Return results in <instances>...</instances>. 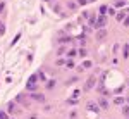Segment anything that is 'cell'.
<instances>
[{
	"mask_svg": "<svg viewBox=\"0 0 129 119\" xmlns=\"http://www.w3.org/2000/svg\"><path fill=\"white\" fill-rule=\"evenodd\" d=\"M36 81H38V76H36V74H33L31 78L28 79V85H26L28 91H36V90H38V85H36Z\"/></svg>",
	"mask_w": 129,
	"mask_h": 119,
	"instance_id": "6da1fadb",
	"label": "cell"
},
{
	"mask_svg": "<svg viewBox=\"0 0 129 119\" xmlns=\"http://www.w3.org/2000/svg\"><path fill=\"white\" fill-rule=\"evenodd\" d=\"M95 83H97V78H95V76H90L88 81H86V85H84V91H90V90L95 86Z\"/></svg>",
	"mask_w": 129,
	"mask_h": 119,
	"instance_id": "7a4b0ae2",
	"label": "cell"
},
{
	"mask_svg": "<svg viewBox=\"0 0 129 119\" xmlns=\"http://www.w3.org/2000/svg\"><path fill=\"white\" fill-rule=\"evenodd\" d=\"M105 24H107V17H105V16H100L97 21H95V26H93V28H103Z\"/></svg>",
	"mask_w": 129,
	"mask_h": 119,
	"instance_id": "3957f363",
	"label": "cell"
},
{
	"mask_svg": "<svg viewBox=\"0 0 129 119\" xmlns=\"http://www.w3.org/2000/svg\"><path fill=\"white\" fill-rule=\"evenodd\" d=\"M16 102H19V104H23V105H26V107H29V102H28V100H26V97H24V95H23V93H21V95H17V97H16Z\"/></svg>",
	"mask_w": 129,
	"mask_h": 119,
	"instance_id": "277c9868",
	"label": "cell"
},
{
	"mask_svg": "<svg viewBox=\"0 0 129 119\" xmlns=\"http://www.w3.org/2000/svg\"><path fill=\"white\" fill-rule=\"evenodd\" d=\"M31 98L36 100V102H45V95H43V93H41V95H40V93H33Z\"/></svg>",
	"mask_w": 129,
	"mask_h": 119,
	"instance_id": "5b68a950",
	"label": "cell"
},
{
	"mask_svg": "<svg viewBox=\"0 0 129 119\" xmlns=\"http://www.w3.org/2000/svg\"><path fill=\"white\" fill-rule=\"evenodd\" d=\"M88 111H93V112H98L100 109H98V105L95 102H88Z\"/></svg>",
	"mask_w": 129,
	"mask_h": 119,
	"instance_id": "8992f818",
	"label": "cell"
},
{
	"mask_svg": "<svg viewBox=\"0 0 129 119\" xmlns=\"http://www.w3.org/2000/svg\"><path fill=\"white\" fill-rule=\"evenodd\" d=\"M9 112H14V114H19L21 111L16 107V104H9Z\"/></svg>",
	"mask_w": 129,
	"mask_h": 119,
	"instance_id": "52a82bcc",
	"label": "cell"
},
{
	"mask_svg": "<svg viewBox=\"0 0 129 119\" xmlns=\"http://www.w3.org/2000/svg\"><path fill=\"white\" fill-rule=\"evenodd\" d=\"M100 105H102V109H108V102L105 98H100Z\"/></svg>",
	"mask_w": 129,
	"mask_h": 119,
	"instance_id": "ba28073f",
	"label": "cell"
},
{
	"mask_svg": "<svg viewBox=\"0 0 129 119\" xmlns=\"http://www.w3.org/2000/svg\"><path fill=\"white\" fill-rule=\"evenodd\" d=\"M105 36H107V33H105V30H100V31H98V33H97V38H100V40H102V38H105Z\"/></svg>",
	"mask_w": 129,
	"mask_h": 119,
	"instance_id": "9c48e42d",
	"label": "cell"
},
{
	"mask_svg": "<svg viewBox=\"0 0 129 119\" xmlns=\"http://www.w3.org/2000/svg\"><path fill=\"white\" fill-rule=\"evenodd\" d=\"M107 10H108V5H102V7H100V14H102V16H105Z\"/></svg>",
	"mask_w": 129,
	"mask_h": 119,
	"instance_id": "30bf717a",
	"label": "cell"
},
{
	"mask_svg": "<svg viewBox=\"0 0 129 119\" xmlns=\"http://www.w3.org/2000/svg\"><path fill=\"white\" fill-rule=\"evenodd\" d=\"M77 54H79L81 57H86V55H88V50H86V48H79V50H77Z\"/></svg>",
	"mask_w": 129,
	"mask_h": 119,
	"instance_id": "8fae6325",
	"label": "cell"
},
{
	"mask_svg": "<svg viewBox=\"0 0 129 119\" xmlns=\"http://www.w3.org/2000/svg\"><path fill=\"white\" fill-rule=\"evenodd\" d=\"M76 54H77V50H69V52H67V57H69V59H72Z\"/></svg>",
	"mask_w": 129,
	"mask_h": 119,
	"instance_id": "7c38bea8",
	"label": "cell"
},
{
	"mask_svg": "<svg viewBox=\"0 0 129 119\" xmlns=\"http://www.w3.org/2000/svg\"><path fill=\"white\" fill-rule=\"evenodd\" d=\"M53 86H55V79H52V81L47 83V88H53Z\"/></svg>",
	"mask_w": 129,
	"mask_h": 119,
	"instance_id": "4fadbf2b",
	"label": "cell"
},
{
	"mask_svg": "<svg viewBox=\"0 0 129 119\" xmlns=\"http://www.w3.org/2000/svg\"><path fill=\"white\" fill-rule=\"evenodd\" d=\"M67 7H69L71 10H74V9H76V3H74V2H69V3H67Z\"/></svg>",
	"mask_w": 129,
	"mask_h": 119,
	"instance_id": "5bb4252c",
	"label": "cell"
},
{
	"mask_svg": "<svg viewBox=\"0 0 129 119\" xmlns=\"http://www.w3.org/2000/svg\"><path fill=\"white\" fill-rule=\"evenodd\" d=\"M117 21H124V12H119L117 14Z\"/></svg>",
	"mask_w": 129,
	"mask_h": 119,
	"instance_id": "9a60e30c",
	"label": "cell"
},
{
	"mask_svg": "<svg viewBox=\"0 0 129 119\" xmlns=\"http://www.w3.org/2000/svg\"><path fill=\"white\" fill-rule=\"evenodd\" d=\"M128 55H129V43L124 47V57H128Z\"/></svg>",
	"mask_w": 129,
	"mask_h": 119,
	"instance_id": "2e32d148",
	"label": "cell"
},
{
	"mask_svg": "<svg viewBox=\"0 0 129 119\" xmlns=\"http://www.w3.org/2000/svg\"><path fill=\"white\" fill-rule=\"evenodd\" d=\"M59 41H60V43H67V41H71V38H69V36H64V38L59 40Z\"/></svg>",
	"mask_w": 129,
	"mask_h": 119,
	"instance_id": "e0dca14e",
	"label": "cell"
},
{
	"mask_svg": "<svg viewBox=\"0 0 129 119\" xmlns=\"http://www.w3.org/2000/svg\"><path fill=\"white\" fill-rule=\"evenodd\" d=\"M65 66H67V67H74V62H72V60H71V59H69V60H67V62H65Z\"/></svg>",
	"mask_w": 129,
	"mask_h": 119,
	"instance_id": "ac0fdd59",
	"label": "cell"
},
{
	"mask_svg": "<svg viewBox=\"0 0 129 119\" xmlns=\"http://www.w3.org/2000/svg\"><path fill=\"white\" fill-rule=\"evenodd\" d=\"M36 76H40V79H41V81H45V74H43V73H41V71H40V73H38V74H36Z\"/></svg>",
	"mask_w": 129,
	"mask_h": 119,
	"instance_id": "d6986e66",
	"label": "cell"
},
{
	"mask_svg": "<svg viewBox=\"0 0 129 119\" xmlns=\"http://www.w3.org/2000/svg\"><path fill=\"white\" fill-rule=\"evenodd\" d=\"M115 5H117V7H122V5H124V0H117Z\"/></svg>",
	"mask_w": 129,
	"mask_h": 119,
	"instance_id": "ffe728a7",
	"label": "cell"
},
{
	"mask_svg": "<svg viewBox=\"0 0 129 119\" xmlns=\"http://www.w3.org/2000/svg\"><path fill=\"white\" fill-rule=\"evenodd\" d=\"M107 12H108L110 16H114V14H115V10H114V7H108V10H107Z\"/></svg>",
	"mask_w": 129,
	"mask_h": 119,
	"instance_id": "44dd1931",
	"label": "cell"
},
{
	"mask_svg": "<svg viewBox=\"0 0 129 119\" xmlns=\"http://www.w3.org/2000/svg\"><path fill=\"white\" fill-rule=\"evenodd\" d=\"M0 119H9V118H7V114H5V112H2V111H0Z\"/></svg>",
	"mask_w": 129,
	"mask_h": 119,
	"instance_id": "7402d4cb",
	"label": "cell"
},
{
	"mask_svg": "<svg viewBox=\"0 0 129 119\" xmlns=\"http://www.w3.org/2000/svg\"><path fill=\"white\" fill-rule=\"evenodd\" d=\"M83 64H84V67H91V62H90V60H84Z\"/></svg>",
	"mask_w": 129,
	"mask_h": 119,
	"instance_id": "603a6c76",
	"label": "cell"
},
{
	"mask_svg": "<svg viewBox=\"0 0 129 119\" xmlns=\"http://www.w3.org/2000/svg\"><path fill=\"white\" fill-rule=\"evenodd\" d=\"M114 102H115V104H124V98H115Z\"/></svg>",
	"mask_w": 129,
	"mask_h": 119,
	"instance_id": "cb8c5ba5",
	"label": "cell"
},
{
	"mask_svg": "<svg viewBox=\"0 0 129 119\" xmlns=\"http://www.w3.org/2000/svg\"><path fill=\"white\" fill-rule=\"evenodd\" d=\"M122 112H124V116H129V107H124V111H122Z\"/></svg>",
	"mask_w": 129,
	"mask_h": 119,
	"instance_id": "d4e9b609",
	"label": "cell"
},
{
	"mask_svg": "<svg viewBox=\"0 0 129 119\" xmlns=\"http://www.w3.org/2000/svg\"><path fill=\"white\" fill-rule=\"evenodd\" d=\"M95 21H97L95 17H90V24H91V26H95Z\"/></svg>",
	"mask_w": 129,
	"mask_h": 119,
	"instance_id": "484cf974",
	"label": "cell"
},
{
	"mask_svg": "<svg viewBox=\"0 0 129 119\" xmlns=\"http://www.w3.org/2000/svg\"><path fill=\"white\" fill-rule=\"evenodd\" d=\"M124 26H129V17H126V19H124Z\"/></svg>",
	"mask_w": 129,
	"mask_h": 119,
	"instance_id": "4316f807",
	"label": "cell"
},
{
	"mask_svg": "<svg viewBox=\"0 0 129 119\" xmlns=\"http://www.w3.org/2000/svg\"><path fill=\"white\" fill-rule=\"evenodd\" d=\"M86 2H88V0H77V3H81V5H84Z\"/></svg>",
	"mask_w": 129,
	"mask_h": 119,
	"instance_id": "83f0119b",
	"label": "cell"
},
{
	"mask_svg": "<svg viewBox=\"0 0 129 119\" xmlns=\"http://www.w3.org/2000/svg\"><path fill=\"white\" fill-rule=\"evenodd\" d=\"M3 33V24H2V21H0V35Z\"/></svg>",
	"mask_w": 129,
	"mask_h": 119,
	"instance_id": "f1b7e54d",
	"label": "cell"
},
{
	"mask_svg": "<svg viewBox=\"0 0 129 119\" xmlns=\"http://www.w3.org/2000/svg\"><path fill=\"white\" fill-rule=\"evenodd\" d=\"M3 7H5V3H3V2H2V3H0V12H2V10H3Z\"/></svg>",
	"mask_w": 129,
	"mask_h": 119,
	"instance_id": "f546056e",
	"label": "cell"
},
{
	"mask_svg": "<svg viewBox=\"0 0 129 119\" xmlns=\"http://www.w3.org/2000/svg\"><path fill=\"white\" fill-rule=\"evenodd\" d=\"M128 102H129V97H128Z\"/></svg>",
	"mask_w": 129,
	"mask_h": 119,
	"instance_id": "4dcf8cb0",
	"label": "cell"
}]
</instances>
